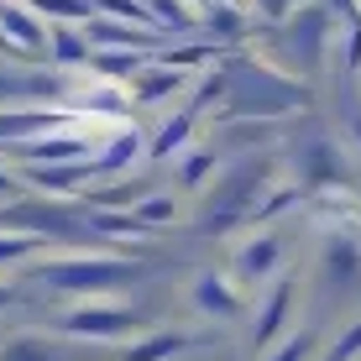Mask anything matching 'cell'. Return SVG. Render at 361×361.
Listing matches in <instances>:
<instances>
[{
  "label": "cell",
  "instance_id": "obj_1",
  "mask_svg": "<svg viewBox=\"0 0 361 361\" xmlns=\"http://www.w3.org/2000/svg\"><path fill=\"white\" fill-rule=\"evenodd\" d=\"M226 105H231V116H288V110L304 105V90L272 63H231Z\"/></svg>",
  "mask_w": 361,
  "mask_h": 361
},
{
  "label": "cell",
  "instance_id": "obj_2",
  "mask_svg": "<svg viewBox=\"0 0 361 361\" xmlns=\"http://www.w3.org/2000/svg\"><path fill=\"white\" fill-rule=\"evenodd\" d=\"M42 283H53V288L63 293H105V288H121V283L136 278L131 262H116V257H73V262H58V267H42L37 272Z\"/></svg>",
  "mask_w": 361,
  "mask_h": 361
},
{
  "label": "cell",
  "instance_id": "obj_3",
  "mask_svg": "<svg viewBox=\"0 0 361 361\" xmlns=\"http://www.w3.org/2000/svg\"><path fill=\"white\" fill-rule=\"evenodd\" d=\"M262 183H267V168L257 163V157H252V163H241L226 183H220V199L209 194V204H204V231H226L231 220H241L246 209L257 204V189H262Z\"/></svg>",
  "mask_w": 361,
  "mask_h": 361
},
{
  "label": "cell",
  "instance_id": "obj_4",
  "mask_svg": "<svg viewBox=\"0 0 361 361\" xmlns=\"http://www.w3.org/2000/svg\"><path fill=\"white\" fill-rule=\"evenodd\" d=\"M63 330L90 335V341H116V335L136 330V314L131 309H110V304H84V309H73V314H63Z\"/></svg>",
  "mask_w": 361,
  "mask_h": 361
},
{
  "label": "cell",
  "instance_id": "obj_5",
  "mask_svg": "<svg viewBox=\"0 0 361 361\" xmlns=\"http://www.w3.org/2000/svg\"><path fill=\"white\" fill-rule=\"evenodd\" d=\"M319 272H325L330 293H361V246L351 241V235H330Z\"/></svg>",
  "mask_w": 361,
  "mask_h": 361
},
{
  "label": "cell",
  "instance_id": "obj_6",
  "mask_svg": "<svg viewBox=\"0 0 361 361\" xmlns=\"http://www.w3.org/2000/svg\"><path fill=\"white\" fill-rule=\"evenodd\" d=\"M325 32H330V16L319 6H304L293 16V27H288V42H293V53L304 58V68H319V58H325Z\"/></svg>",
  "mask_w": 361,
  "mask_h": 361
},
{
  "label": "cell",
  "instance_id": "obj_7",
  "mask_svg": "<svg viewBox=\"0 0 361 361\" xmlns=\"http://www.w3.org/2000/svg\"><path fill=\"white\" fill-rule=\"evenodd\" d=\"M298 173H304L309 189H330V183H341V157H335L330 142H309L298 152Z\"/></svg>",
  "mask_w": 361,
  "mask_h": 361
},
{
  "label": "cell",
  "instance_id": "obj_8",
  "mask_svg": "<svg viewBox=\"0 0 361 361\" xmlns=\"http://www.w3.org/2000/svg\"><path fill=\"white\" fill-rule=\"evenodd\" d=\"M183 90V68H136L131 73V94L142 99V105H157V99H168V94H178Z\"/></svg>",
  "mask_w": 361,
  "mask_h": 361
},
{
  "label": "cell",
  "instance_id": "obj_9",
  "mask_svg": "<svg viewBox=\"0 0 361 361\" xmlns=\"http://www.w3.org/2000/svg\"><path fill=\"white\" fill-rule=\"evenodd\" d=\"M194 304L204 309V314H220V319H235V314H241V298H235L231 283L215 278V272H204V278L194 283Z\"/></svg>",
  "mask_w": 361,
  "mask_h": 361
},
{
  "label": "cell",
  "instance_id": "obj_10",
  "mask_svg": "<svg viewBox=\"0 0 361 361\" xmlns=\"http://www.w3.org/2000/svg\"><path fill=\"white\" fill-rule=\"evenodd\" d=\"M0 37H6V42L16 37L21 47H42V42H47L42 27L32 21V11H27V6H16V0H0Z\"/></svg>",
  "mask_w": 361,
  "mask_h": 361
},
{
  "label": "cell",
  "instance_id": "obj_11",
  "mask_svg": "<svg viewBox=\"0 0 361 361\" xmlns=\"http://www.w3.org/2000/svg\"><path fill=\"white\" fill-rule=\"evenodd\" d=\"M136 157H142V131L131 126V131H116V142H110L99 157H90V168L94 173H121V168H131Z\"/></svg>",
  "mask_w": 361,
  "mask_h": 361
},
{
  "label": "cell",
  "instance_id": "obj_12",
  "mask_svg": "<svg viewBox=\"0 0 361 361\" xmlns=\"http://www.w3.org/2000/svg\"><path fill=\"white\" fill-rule=\"evenodd\" d=\"M194 110H178L173 121H163V131H157V142H152V157H173V152H183L189 147V131H194Z\"/></svg>",
  "mask_w": 361,
  "mask_h": 361
},
{
  "label": "cell",
  "instance_id": "obj_13",
  "mask_svg": "<svg viewBox=\"0 0 361 361\" xmlns=\"http://www.w3.org/2000/svg\"><path fill=\"white\" fill-rule=\"evenodd\" d=\"M272 262H278V241L262 235V241H252V246L241 252V278H246V283H262L267 272H272Z\"/></svg>",
  "mask_w": 361,
  "mask_h": 361
},
{
  "label": "cell",
  "instance_id": "obj_14",
  "mask_svg": "<svg viewBox=\"0 0 361 361\" xmlns=\"http://www.w3.org/2000/svg\"><path fill=\"white\" fill-rule=\"evenodd\" d=\"M288 293H293V283L283 278L278 288H272V298H267V309H262V319H257V345H267L272 335H278V325H283V314H288Z\"/></svg>",
  "mask_w": 361,
  "mask_h": 361
},
{
  "label": "cell",
  "instance_id": "obj_15",
  "mask_svg": "<svg viewBox=\"0 0 361 361\" xmlns=\"http://www.w3.org/2000/svg\"><path fill=\"white\" fill-rule=\"evenodd\" d=\"M0 361H68V356L58 351L53 341H37V335H21V341H11L6 351H0Z\"/></svg>",
  "mask_w": 361,
  "mask_h": 361
},
{
  "label": "cell",
  "instance_id": "obj_16",
  "mask_svg": "<svg viewBox=\"0 0 361 361\" xmlns=\"http://www.w3.org/2000/svg\"><path fill=\"white\" fill-rule=\"evenodd\" d=\"M47 42H53V58H58V63H90V53H94V47L84 42V32H73V27L47 32Z\"/></svg>",
  "mask_w": 361,
  "mask_h": 361
},
{
  "label": "cell",
  "instance_id": "obj_17",
  "mask_svg": "<svg viewBox=\"0 0 361 361\" xmlns=\"http://www.w3.org/2000/svg\"><path fill=\"white\" fill-rule=\"evenodd\" d=\"M173 215H178V204H173L168 194H152V199H136L131 204V220H142V226H163Z\"/></svg>",
  "mask_w": 361,
  "mask_h": 361
},
{
  "label": "cell",
  "instance_id": "obj_18",
  "mask_svg": "<svg viewBox=\"0 0 361 361\" xmlns=\"http://www.w3.org/2000/svg\"><path fill=\"white\" fill-rule=\"evenodd\" d=\"M94 11H105V16H126V21H136V27H152L157 32V21H152V11L142 6V0H90Z\"/></svg>",
  "mask_w": 361,
  "mask_h": 361
},
{
  "label": "cell",
  "instance_id": "obj_19",
  "mask_svg": "<svg viewBox=\"0 0 361 361\" xmlns=\"http://www.w3.org/2000/svg\"><path fill=\"white\" fill-rule=\"evenodd\" d=\"M32 252H42V235H0V262H27Z\"/></svg>",
  "mask_w": 361,
  "mask_h": 361
},
{
  "label": "cell",
  "instance_id": "obj_20",
  "mask_svg": "<svg viewBox=\"0 0 361 361\" xmlns=\"http://www.w3.org/2000/svg\"><path fill=\"white\" fill-rule=\"evenodd\" d=\"M37 11H53V16H63V21H84V16H94L90 0H37Z\"/></svg>",
  "mask_w": 361,
  "mask_h": 361
},
{
  "label": "cell",
  "instance_id": "obj_21",
  "mask_svg": "<svg viewBox=\"0 0 361 361\" xmlns=\"http://www.w3.org/2000/svg\"><path fill=\"white\" fill-rule=\"evenodd\" d=\"M183 345V335H152V341L142 345V351H131L126 361H157V356H168V351H178Z\"/></svg>",
  "mask_w": 361,
  "mask_h": 361
},
{
  "label": "cell",
  "instance_id": "obj_22",
  "mask_svg": "<svg viewBox=\"0 0 361 361\" xmlns=\"http://www.w3.org/2000/svg\"><path fill=\"white\" fill-rule=\"evenodd\" d=\"M209 168H215V152H194V157H183V183H189V189H199Z\"/></svg>",
  "mask_w": 361,
  "mask_h": 361
},
{
  "label": "cell",
  "instance_id": "obj_23",
  "mask_svg": "<svg viewBox=\"0 0 361 361\" xmlns=\"http://www.w3.org/2000/svg\"><path fill=\"white\" fill-rule=\"evenodd\" d=\"M356 351H361V325H356L351 335H345V345H335V356H330V361H351Z\"/></svg>",
  "mask_w": 361,
  "mask_h": 361
},
{
  "label": "cell",
  "instance_id": "obj_24",
  "mask_svg": "<svg viewBox=\"0 0 361 361\" xmlns=\"http://www.w3.org/2000/svg\"><path fill=\"white\" fill-rule=\"evenodd\" d=\"M257 6H262L267 21H283V16H288V6H298V0H257Z\"/></svg>",
  "mask_w": 361,
  "mask_h": 361
},
{
  "label": "cell",
  "instance_id": "obj_25",
  "mask_svg": "<svg viewBox=\"0 0 361 361\" xmlns=\"http://www.w3.org/2000/svg\"><path fill=\"white\" fill-rule=\"evenodd\" d=\"M0 199H16V178H11L6 168H0Z\"/></svg>",
  "mask_w": 361,
  "mask_h": 361
},
{
  "label": "cell",
  "instance_id": "obj_26",
  "mask_svg": "<svg viewBox=\"0 0 361 361\" xmlns=\"http://www.w3.org/2000/svg\"><path fill=\"white\" fill-rule=\"evenodd\" d=\"M0 53H21V47H16V42H6V37H0Z\"/></svg>",
  "mask_w": 361,
  "mask_h": 361
},
{
  "label": "cell",
  "instance_id": "obj_27",
  "mask_svg": "<svg viewBox=\"0 0 361 361\" xmlns=\"http://www.w3.org/2000/svg\"><path fill=\"white\" fill-rule=\"evenodd\" d=\"M11 304V288H6V283H0V309H6Z\"/></svg>",
  "mask_w": 361,
  "mask_h": 361
},
{
  "label": "cell",
  "instance_id": "obj_28",
  "mask_svg": "<svg viewBox=\"0 0 361 361\" xmlns=\"http://www.w3.org/2000/svg\"><path fill=\"white\" fill-rule=\"evenodd\" d=\"M351 131H356V142H361V116H356V121H351Z\"/></svg>",
  "mask_w": 361,
  "mask_h": 361
},
{
  "label": "cell",
  "instance_id": "obj_29",
  "mask_svg": "<svg viewBox=\"0 0 361 361\" xmlns=\"http://www.w3.org/2000/svg\"><path fill=\"white\" fill-rule=\"evenodd\" d=\"M194 6H204V11H209V6H215V0H194Z\"/></svg>",
  "mask_w": 361,
  "mask_h": 361
}]
</instances>
